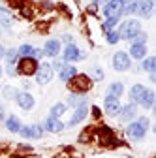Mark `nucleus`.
Masks as SVG:
<instances>
[{"label":"nucleus","mask_w":156,"mask_h":158,"mask_svg":"<svg viewBox=\"0 0 156 158\" xmlns=\"http://www.w3.org/2000/svg\"><path fill=\"white\" fill-rule=\"evenodd\" d=\"M135 118H138V121L128 123V126H126V135L130 137L132 141H143V139H145V134H147V130H149L150 121H149V117H135Z\"/></svg>","instance_id":"1"},{"label":"nucleus","mask_w":156,"mask_h":158,"mask_svg":"<svg viewBox=\"0 0 156 158\" xmlns=\"http://www.w3.org/2000/svg\"><path fill=\"white\" fill-rule=\"evenodd\" d=\"M38 66H40V60H36L34 56H19L15 70H17V75L30 77V75H36Z\"/></svg>","instance_id":"2"},{"label":"nucleus","mask_w":156,"mask_h":158,"mask_svg":"<svg viewBox=\"0 0 156 158\" xmlns=\"http://www.w3.org/2000/svg\"><path fill=\"white\" fill-rule=\"evenodd\" d=\"M117 32H119L121 40H128V42H130L135 34L141 32V23L138 21V19H126V21H122V23L119 25Z\"/></svg>","instance_id":"3"},{"label":"nucleus","mask_w":156,"mask_h":158,"mask_svg":"<svg viewBox=\"0 0 156 158\" xmlns=\"http://www.w3.org/2000/svg\"><path fill=\"white\" fill-rule=\"evenodd\" d=\"M90 85H92V81H90V77H87V75H79L77 73L73 79H70L68 81V87H70V90L72 92H75V94H85L88 89H90Z\"/></svg>","instance_id":"4"},{"label":"nucleus","mask_w":156,"mask_h":158,"mask_svg":"<svg viewBox=\"0 0 156 158\" xmlns=\"http://www.w3.org/2000/svg\"><path fill=\"white\" fill-rule=\"evenodd\" d=\"M55 77V70L49 62H42L40 66H38V72H36V83L38 85H47L53 81Z\"/></svg>","instance_id":"5"},{"label":"nucleus","mask_w":156,"mask_h":158,"mask_svg":"<svg viewBox=\"0 0 156 158\" xmlns=\"http://www.w3.org/2000/svg\"><path fill=\"white\" fill-rule=\"evenodd\" d=\"M87 55L77 47L75 44H66V47H64V53H62V60L66 62V64H70V62H77V60H83Z\"/></svg>","instance_id":"6"},{"label":"nucleus","mask_w":156,"mask_h":158,"mask_svg":"<svg viewBox=\"0 0 156 158\" xmlns=\"http://www.w3.org/2000/svg\"><path fill=\"white\" fill-rule=\"evenodd\" d=\"M111 62H113V68L117 72H126V70L132 68V58H130V55L126 51H117L113 55V60Z\"/></svg>","instance_id":"7"},{"label":"nucleus","mask_w":156,"mask_h":158,"mask_svg":"<svg viewBox=\"0 0 156 158\" xmlns=\"http://www.w3.org/2000/svg\"><path fill=\"white\" fill-rule=\"evenodd\" d=\"M15 104L21 107L23 111H30L34 106H36V100H34V96L30 94V92H27V90H17V94H15Z\"/></svg>","instance_id":"8"},{"label":"nucleus","mask_w":156,"mask_h":158,"mask_svg":"<svg viewBox=\"0 0 156 158\" xmlns=\"http://www.w3.org/2000/svg\"><path fill=\"white\" fill-rule=\"evenodd\" d=\"M19 134L27 137V139H40L45 134V128H43V124H27V126H21Z\"/></svg>","instance_id":"9"},{"label":"nucleus","mask_w":156,"mask_h":158,"mask_svg":"<svg viewBox=\"0 0 156 158\" xmlns=\"http://www.w3.org/2000/svg\"><path fill=\"white\" fill-rule=\"evenodd\" d=\"M122 10H124V4L122 0H109V2L104 4V15L105 19L107 17H122Z\"/></svg>","instance_id":"10"},{"label":"nucleus","mask_w":156,"mask_h":158,"mask_svg":"<svg viewBox=\"0 0 156 158\" xmlns=\"http://www.w3.org/2000/svg\"><path fill=\"white\" fill-rule=\"evenodd\" d=\"M135 4H138V13L141 19H150L152 17V11H154V2L152 0H135Z\"/></svg>","instance_id":"11"},{"label":"nucleus","mask_w":156,"mask_h":158,"mask_svg":"<svg viewBox=\"0 0 156 158\" xmlns=\"http://www.w3.org/2000/svg\"><path fill=\"white\" fill-rule=\"evenodd\" d=\"M104 107H105V113L109 117H117L122 107V104L119 102V98H115V96H109L105 94V100H104Z\"/></svg>","instance_id":"12"},{"label":"nucleus","mask_w":156,"mask_h":158,"mask_svg":"<svg viewBox=\"0 0 156 158\" xmlns=\"http://www.w3.org/2000/svg\"><path fill=\"white\" fill-rule=\"evenodd\" d=\"M117 117H119L122 123H132L133 118L138 117V106L132 104V102H130V104H126V106H122Z\"/></svg>","instance_id":"13"},{"label":"nucleus","mask_w":156,"mask_h":158,"mask_svg":"<svg viewBox=\"0 0 156 158\" xmlns=\"http://www.w3.org/2000/svg\"><path fill=\"white\" fill-rule=\"evenodd\" d=\"M43 128L47 130V132H51V134H60L64 128H66V124L60 121V118H56V117H47L45 118V123H43Z\"/></svg>","instance_id":"14"},{"label":"nucleus","mask_w":156,"mask_h":158,"mask_svg":"<svg viewBox=\"0 0 156 158\" xmlns=\"http://www.w3.org/2000/svg\"><path fill=\"white\" fill-rule=\"evenodd\" d=\"M60 42L58 40H47L45 45H43V55L49 56V58H56L58 55H60Z\"/></svg>","instance_id":"15"},{"label":"nucleus","mask_w":156,"mask_h":158,"mask_svg":"<svg viewBox=\"0 0 156 158\" xmlns=\"http://www.w3.org/2000/svg\"><path fill=\"white\" fill-rule=\"evenodd\" d=\"M87 115H88L87 104H83V106H79V107H75V111H73V115H72V118H70L68 126H77L79 123H83L85 118H87Z\"/></svg>","instance_id":"16"},{"label":"nucleus","mask_w":156,"mask_h":158,"mask_svg":"<svg viewBox=\"0 0 156 158\" xmlns=\"http://www.w3.org/2000/svg\"><path fill=\"white\" fill-rule=\"evenodd\" d=\"M128 55H130V58H133V60H143L147 56V44H132Z\"/></svg>","instance_id":"17"},{"label":"nucleus","mask_w":156,"mask_h":158,"mask_svg":"<svg viewBox=\"0 0 156 158\" xmlns=\"http://www.w3.org/2000/svg\"><path fill=\"white\" fill-rule=\"evenodd\" d=\"M145 92H147V87H145V85H141V83L133 85V87L130 89V100H132V104L139 106L141 100H143V96H145Z\"/></svg>","instance_id":"18"},{"label":"nucleus","mask_w":156,"mask_h":158,"mask_svg":"<svg viewBox=\"0 0 156 158\" xmlns=\"http://www.w3.org/2000/svg\"><path fill=\"white\" fill-rule=\"evenodd\" d=\"M77 73V68L75 66H72V64H64L60 70H58V77H60V81H64V83H68L70 79H73Z\"/></svg>","instance_id":"19"},{"label":"nucleus","mask_w":156,"mask_h":158,"mask_svg":"<svg viewBox=\"0 0 156 158\" xmlns=\"http://www.w3.org/2000/svg\"><path fill=\"white\" fill-rule=\"evenodd\" d=\"M21 121L15 117V115H10L8 118H6V128L11 132V134H19V130H21Z\"/></svg>","instance_id":"20"},{"label":"nucleus","mask_w":156,"mask_h":158,"mask_svg":"<svg viewBox=\"0 0 156 158\" xmlns=\"http://www.w3.org/2000/svg\"><path fill=\"white\" fill-rule=\"evenodd\" d=\"M107 94L109 96H115V98H121L124 94V85L121 81H113L109 87H107Z\"/></svg>","instance_id":"21"},{"label":"nucleus","mask_w":156,"mask_h":158,"mask_svg":"<svg viewBox=\"0 0 156 158\" xmlns=\"http://www.w3.org/2000/svg\"><path fill=\"white\" fill-rule=\"evenodd\" d=\"M139 106L145 107V109H152L154 107V90L152 89H147V92H145V96H143V100H141Z\"/></svg>","instance_id":"22"},{"label":"nucleus","mask_w":156,"mask_h":158,"mask_svg":"<svg viewBox=\"0 0 156 158\" xmlns=\"http://www.w3.org/2000/svg\"><path fill=\"white\" fill-rule=\"evenodd\" d=\"M83 104H87L85 96H83V94H75V92L70 94L68 102H66V106H72V107H79V106H83Z\"/></svg>","instance_id":"23"},{"label":"nucleus","mask_w":156,"mask_h":158,"mask_svg":"<svg viewBox=\"0 0 156 158\" xmlns=\"http://www.w3.org/2000/svg\"><path fill=\"white\" fill-rule=\"evenodd\" d=\"M4 58H6V66H15V64H17V60H19V53H17V49H15V47L6 49Z\"/></svg>","instance_id":"24"},{"label":"nucleus","mask_w":156,"mask_h":158,"mask_svg":"<svg viewBox=\"0 0 156 158\" xmlns=\"http://www.w3.org/2000/svg\"><path fill=\"white\" fill-rule=\"evenodd\" d=\"M141 68L149 73H154L156 72V56H145L141 60Z\"/></svg>","instance_id":"25"},{"label":"nucleus","mask_w":156,"mask_h":158,"mask_svg":"<svg viewBox=\"0 0 156 158\" xmlns=\"http://www.w3.org/2000/svg\"><path fill=\"white\" fill-rule=\"evenodd\" d=\"M66 109H68V106L64 104V102H56L53 107H51V111H49V115L51 117H56V118H60L64 113H66Z\"/></svg>","instance_id":"26"},{"label":"nucleus","mask_w":156,"mask_h":158,"mask_svg":"<svg viewBox=\"0 0 156 158\" xmlns=\"http://www.w3.org/2000/svg\"><path fill=\"white\" fill-rule=\"evenodd\" d=\"M11 23H13V15L10 13V10L0 6V25H2V27H10Z\"/></svg>","instance_id":"27"},{"label":"nucleus","mask_w":156,"mask_h":158,"mask_svg":"<svg viewBox=\"0 0 156 158\" xmlns=\"http://www.w3.org/2000/svg\"><path fill=\"white\" fill-rule=\"evenodd\" d=\"M119 21H121V17H107L105 19V23L102 25V28H104V32H109V30H115V27L119 25Z\"/></svg>","instance_id":"28"},{"label":"nucleus","mask_w":156,"mask_h":158,"mask_svg":"<svg viewBox=\"0 0 156 158\" xmlns=\"http://www.w3.org/2000/svg\"><path fill=\"white\" fill-rule=\"evenodd\" d=\"M17 53H19V56H32V53H34V45H30V44H23L21 47H17Z\"/></svg>","instance_id":"29"},{"label":"nucleus","mask_w":156,"mask_h":158,"mask_svg":"<svg viewBox=\"0 0 156 158\" xmlns=\"http://www.w3.org/2000/svg\"><path fill=\"white\" fill-rule=\"evenodd\" d=\"M105 38H107V44H109V45H115V44L121 42V36H119V32H117V30L105 32Z\"/></svg>","instance_id":"30"},{"label":"nucleus","mask_w":156,"mask_h":158,"mask_svg":"<svg viewBox=\"0 0 156 158\" xmlns=\"http://www.w3.org/2000/svg\"><path fill=\"white\" fill-rule=\"evenodd\" d=\"M135 10H138V4H135V0H132V2L124 4L122 15H135Z\"/></svg>","instance_id":"31"},{"label":"nucleus","mask_w":156,"mask_h":158,"mask_svg":"<svg viewBox=\"0 0 156 158\" xmlns=\"http://www.w3.org/2000/svg\"><path fill=\"white\" fill-rule=\"evenodd\" d=\"M147 40H149V36H147V32H139V34H135L132 40H130V42L132 44H147Z\"/></svg>","instance_id":"32"},{"label":"nucleus","mask_w":156,"mask_h":158,"mask_svg":"<svg viewBox=\"0 0 156 158\" xmlns=\"http://www.w3.org/2000/svg\"><path fill=\"white\" fill-rule=\"evenodd\" d=\"M104 79V70L100 66H94L92 68V81H102Z\"/></svg>","instance_id":"33"},{"label":"nucleus","mask_w":156,"mask_h":158,"mask_svg":"<svg viewBox=\"0 0 156 158\" xmlns=\"http://www.w3.org/2000/svg\"><path fill=\"white\" fill-rule=\"evenodd\" d=\"M4 94H6L8 98H15V94H17V89H13V87H6V89H4Z\"/></svg>","instance_id":"34"},{"label":"nucleus","mask_w":156,"mask_h":158,"mask_svg":"<svg viewBox=\"0 0 156 158\" xmlns=\"http://www.w3.org/2000/svg\"><path fill=\"white\" fill-rule=\"evenodd\" d=\"M32 56L36 58V60H40V58H43L45 55H43V49H38V47H34V53H32Z\"/></svg>","instance_id":"35"},{"label":"nucleus","mask_w":156,"mask_h":158,"mask_svg":"<svg viewBox=\"0 0 156 158\" xmlns=\"http://www.w3.org/2000/svg\"><path fill=\"white\" fill-rule=\"evenodd\" d=\"M64 64H66V62L62 60V58H56V60H55V62H53L51 66H53V70H60V68H62Z\"/></svg>","instance_id":"36"},{"label":"nucleus","mask_w":156,"mask_h":158,"mask_svg":"<svg viewBox=\"0 0 156 158\" xmlns=\"http://www.w3.org/2000/svg\"><path fill=\"white\" fill-rule=\"evenodd\" d=\"M6 70H8V75H11V77H15V75H17V70H15V66H8Z\"/></svg>","instance_id":"37"},{"label":"nucleus","mask_w":156,"mask_h":158,"mask_svg":"<svg viewBox=\"0 0 156 158\" xmlns=\"http://www.w3.org/2000/svg\"><path fill=\"white\" fill-rule=\"evenodd\" d=\"M92 115H94V117H96V118H98V117H100V115H102V111H100V109H98V107H96V106H92Z\"/></svg>","instance_id":"38"},{"label":"nucleus","mask_w":156,"mask_h":158,"mask_svg":"<svg viewBox=\"0 0 156 158\" xmlns=\"http://www.w3.org/2000/svg\"><path fill=\"white\" fill-rule=\"evenodd\" d=\"M62 40H64V42H66V44H73V42H72V36H70V34H66V36H64Z\"/></svg>","instance_id":"39"},{"label":"nucleus","mask_w":156,"mask_h":158,"mask_svg":"<svg viewBox=\"0 0 156 158\" xmlns=\"http://www.w3.org/2000/svg\"><path fill=\"white\" fill-rule=\"evenodd\" d=\"M4 55H6V47L0 45V58H4Z\"/></svg>","instance_id":"40"},{"label":"nucleus","mask_w":156,"mask_h":158,"mask_svg":"<svg viewBox=\"0 0 156 158\" xmlns=\"http://www.w3.org/2000/svg\"><path fill=\"white\" fill-rule=\"evenodd\" d=\"M2 121H4V111L0 109V123H2Z\"/></svg>","instance_id":"41"},{"label":"nucleus","mask_w":156,"mask_h":158,"mask_svg":"<svg viewBox=\"0 0 156 158\" xmlns=\"http://www.w3.org/2000/svg\"><path fill=\"white\" fill-rule=\"evenodd\" d=\"M105 2H109V0H96V4H105Z\"/></svg>","instance_id":"42"},{"label":"nucleus","mask_w":156,"mask_h":158,"mask_svg":"<svg viewBox=\"0 0 156 158\" xmlns=\"http://www.w3.org/2000/svg\"><path fill=\"white\" fill-rule=\"evenodd\" d=\"M128 2H132V0H122V4H128Z\"/></svg>","instance_id":"43"},{"label":"nucleus","mask_w":156,"mask_h":158,"mask_svg":"<svg viewBox=\"0 0 156 158\" xmlns=\"http://www.w3.org/2000/svg\"><path fill=\"white\" fill-rule=\"evenodd\" d=\"M0 77H2V66H0Z\"/></svg>","instance_id":"44"},{"label":"nucleus","mask_w":156,"mask_h":158,"mask_svg":"<svg viewBox=\"0 0 156 158\" xmlns=\"http://www.w3.org/2000/svg\"><path fill=\"white\" fill-rule=\"evenodd\" d=\"M0 109H2V104H0Z\"/></svg>","instance_id":"45"},{"label":"nucleus","mask_w":156,"mask_h":158,"mask_svg":"<svg viewBox=\"0 0 156 158\" xmlns=\"http://www.w3.org/2000/svg\"><path fill=\"white\" fill-rule=\"evenodd\" d=\"M0 90H2V87H0Z\"/></svg>","instance_id":"46"},{"label":"nucleus","mask_w":156,"mask_h":158,"mask_svg":"<svg viewBox=\"0 0 156 158\" xmlns=\"http://www.w3.org/2000/svg\"><path fill=\"white\" fill-rule=\"evenodd\" d=\"M92 2H96V0H92Z\"/></svg>","instance_id":"47"},{"label":"nucleus","mask_w":156,"mask_h":158,"mask_svg":"<svg viewBox=\"0 0 156 158\" xmlns=\"http://www.w3.org/2000/svg\"><path fill=\"white\" fill-rule=\"evenodd\" d=\"M152 2H154V0H152Z\"/></svg>","instance_id":"48"}]
</instances>
